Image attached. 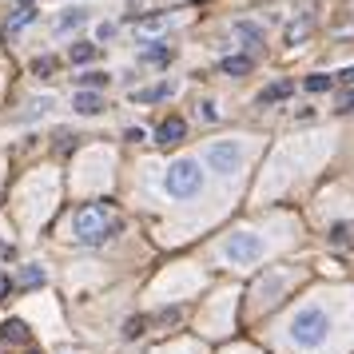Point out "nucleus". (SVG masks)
Here are the masks:
<instances>
[{"label": "nucleus", "mask_w": 354, "mask_h": 354, "mask_svg": "<svg viewBox=\"0 0 354 354\" xmlns=\"http://www.w3.org/2000/svg\"><path fill=\"white\" fill-rule=\"evenodd\" d=\"M28 4H32V0H20V8H28Z\"/></svg>", "instance_id": "cd10ccee"}, {"label": "nucleus", "mask_w": 354, "mask_h": 354, "mask_svg": "<svg viewBox=\"0 0 354 354\" xmlns=\"http://www.w3.org/2000/svg\"><path fill=\"white\" fill-rule=\"evenodd\" d=\"M167 92H171V88L163 84V88H151V92H136V100H140V104H156V100H163Z\"/></svg>", "instance_id": "aec40b11"}, {"label": "nucleus", "mask_w": 354, "mask_h": 354, "mask_svg": "<svg viewBox=\"0 0 354 354\" xmlns=\"http://www.w3.org/2000/svg\"><path fill=\"white\" fill-rule=\"evenodd\" d=\"M28 354H40V351H28Z\"/></svg>", "instance_id": "c85d7f7f"}, {"label": "nucleus", "mask_w": 354, "mask_h": 354, "mask_svg": "<svg viewBox=\"0 0 354 354\" xmlns=\"http://www.w3.org/2000/svg\"><path fill=\"white\" fill-rule=\"evenodd\" d=\"M219 72H223V76H247V72H251V60H247V56H223V60H219Z\"/></svg>", "instance_id": "1a4fd4ad"}, {"label": "nucleus", "mask_w": 354, "mask_h": 354, "mask_svg": "<svg viewBox=\"0 0 354 354\" xmlns=\"http://www.w3.org/2000/svg\"><path fill=\"white\" fill-rule=\"evenodd\" d=\"M32 20H36V8H32V4H28V8H20L17 17H12V20H8V24H4V32L12 36V32H20L24 24H32Z\"/></svg>", "instance_id": "9b49d317"}, {"label": "nucleus", "mask_w": 354, "mask_h": 354, "mask_svg": "<svg viewBox=\"0 0 354 354\" xmlns=\"http://www.w3.org/2000/svg\"><path fill=\"white\" fill-rule=\"evenodd\" d=\"M338 112H354V92H346V96L338 100Z\"/></svg>", "instance_id": "393cba45"}, {"label": "nucleus", "mask_w": 354, "mask_h": 354, "mask_svg": "<svg viewBox=\"0 0 354 354\" xmlns=\"http://www.w3.org/2000/svg\"><path fill=\"white\" fill-rule=\"evenodd\" d=\"M72 108H76V112H80V115H100V112H104V100H100L96 92H80V96H76V104H72Z\"/></svg>", "instance_id": "6e6552de"}, {"label": "nucleus", "mask_w": 354, "mask_h": 354, "mask_svg": "<svg viewBox=\"0 0 354 354\" xmlns=\"http://www.w3.org/2000/svg\"><path fill=\"white\" fill-rule=\"evenodd\" d=\"M80 84L84 88H104V84H108V72H84Z\"/></svg>", "instance_id": "6ab92c4d"}, {"label": "nucleus", "mask_w": 354, "mask_h": 354, "mask_svg": "<svg viewBox=\"0 0 354 354\" xmlns=\"http://www.w3.org/2000/svg\"><path fill=\"white\" fill-rule=\"evenodd\" d=\"M306 28H310V17H303V20H299V24H295V28H290V32H287V40H290V44H299V40H303V32H306Z\"/></svg>", "instance_id": "4be33fe9"}, {"label": "nucleus", "mask_w": 354, "mask_h": 354, "mask_svg": "<svg viewBox=\"0 0 354 354\" xmlns=\"http://www.w3.org/2000/svg\"><path fill=\"white\" fill-rule=\"evenodd\" d=\"M330 243L354 251V219H351V223H335V227H330Z\"/></svg>", "instance_id": "9d476101"}, {"label": "nucleus", "mask_w": 354, "mask_h": 354, "mask_svg": "<svg viewBox=\"0 0 354 354\" xmlns=\"http://www.w3.org/2000/svg\"><path fill=\"white\" fill-rule=\"evenodd\" d=\"M163 24H167V20H163V17H151V20H140V24H136V32H140V36H151V32H160Z\"/></svg>", "instance_id": "a211bd4d"}, {"label": "nucleus", "mask_w": 354, "mask_h": 354, "mask_svg": "<svg viewBox=\"0 0 354 354\" xmlns=\"http://www.w3.org/2000/svg\"><path fill=\"white\" fill-rule=\"evenodd\" d=\"M72 223H76V239L96 247V243H108L115 231H120V215L112 211L108 199H100V203H84Z\"/></svg>", "instance_id": "f03ea898"}, {"label": "nucleus", "mask_w": 354, "mask_h": 354, "mask_svg": "<svg viewBox=\"0 0 354 354\" xmlns=\"http://www.w3.org/2000/svg\"><path fill=\"white\" fill-rule=\"evenodd\" d=\"M84 17H88V12H80V8H72V12H68V17L60 20V24H56V32H68V28H76V24H84Z\"/></svg>", "instance_id": "dca6fc26"}, {"label": "nucleus", "mask_w": 354, "mask_h": 354, "mask_svg": "<svg viewBox=\"0 0 354 354\" xmlns=\"http://www.w3.org/2000/svg\"><path fill=\"white\" fill-rule=\"evenodd\" d=\"M183 136H187V124H183L179 115H167L160 128H156V144H160V147H176Z\"/></svg>", "instance_id": "423d86ee"}, {"label": "nucleus", "mask_w": 354, "mask_h": 354, "mask_svg": "<svg viewBox=\"0 0 354 354\" xmlns=\"http://www.w3.org/2000/svg\"><path fill=\"white\" fill-rule=\"evenodd\" d=\"M8 290H12V279L0 271V299H8Z\"/></svg>", "instance_id": "a878e982"}, {"label": "nucleus", "mask_w": 354, "mask_h": 354, "mask_svg": "<svg viewBox=\"0 0 354 354\" xmlns=\"http://www.w3.org/2000/svg\"><path fill=\"white\" fill-rule=\"evenodd\" d=\"M144 326H147V319H131L128 326H124V335H128V338H140V335H144Z\"/></svg>", "instance_id": "5701e85b"}, {"label": "nucleus", "mask_w": 354, "mask_h": 354, "mask_svg": "<svg viewBox=\"0 0 354 354\" xmlns=\"http://www.w3.org/2000/svg\"><path fill=\"white\" fill-rule=\"evenodd\" d=\"M235 28H239V36H247V40H259V28H255V24H247V20H243V24H235Z\"/></svg>", "instance_id": "b1692460"}, {"label": "nucleus", "mask_w": 354, "mask_h": 354, "mask_svg": "<svg viewBox=\"0 0 354 354\" xmlns=\"http://www.w3.org/2000/svg\"><path fill=\"white\" fill-rule=\"evenodd\" d=\"M163 187L167 195H176V199H192V195L203 192V167L195 160H179L167 167V179H163Z\"/></svg>", "instance_id": "7ed1b4c3"}, {"label": "nucleus", "mask_w": 354, "mask_h": 354, "mask_svg": "<svg viewBox=\"0 0 354 354\" xmlns=\"http://www.w3.org/2000/svg\"><path fill=\"white\" fill-rule=\"evenodd\" d=\"M290 96V84L287 80H279V84H271V88H263L259 92V104H271V100H287Z\"/></svg>", "instance_id": "f8f14e48"}, {"label": "nucleus", "mask_w": 354, "mask_h": 354, "mask_svg": "<svg viewBox=\"0 0 354 354\" xmlns=\"http://www.w3.org/2000/svg\"><path fill=\"white\" fill-rule=\"evenodd\" d=\"M330 76H322V72H315V76H306V92H326V88H330Z\"/></svg>", "instance_id": "f3484780"}, {"label": "nucleus", "mask_w": 354, "mask_h": 354, "mask_svg": "<svg viewBox=\"0 0 354 354\" xmlns=\"http://www.w3.org/2000/svg\"><path fill=\"white\" fill-rule=\"evenodd\" d=\"M207 163L219 171V176H235L243 163V147L235 144V140H219V144L207 147Z\"/></svg>", "instance_id": "20e7f679"}, {"label": "nucleus", "mask_w": 354, "mask_h": 354, "mask_svg": "<svg viewBox=\"0 0 354 354\" xmlns=\"http://www.w3.org/2000/svg\"><path fill=\"white\" fill-rule=\"evenodd\" d=\"M68 56H72V64H88V60L96 56V44H88V40H84V44H72Z\"/></svg>", "instance_id": "4468645a"}, {"label": "nucleus", "mask_w": 354, "mask_h": 354, "mask_svg": "<svg viewBox=\"0 0 354 354\" xmlns=\"http://www.w3.org/2000/svg\"><path fill=\"white\" fill-rule=\"evenodd\" d=\"M227 259H235V263H255V259H263V239H255V235H231V239H227Z\"/></svg>", "instance_id": "39448f33"}, {"label": "nucleus", "mask_w": 354, "mask_h": 354, "mask_svg": "<svg viewBox=\"0 0 354 354\" xmlns=\"http://www.w3.org/2000/svg\"><path fill=\"white\" fill-rule=\"evenodd\" d=\"M335 338V315L326 310L322 303L299 306L287 322V342L303 354H319L326 342Z\"/></svg>", "instance_id": "f257e3e1"}, {"label": "nucleus", "mask_w": 354, "mask_h": 354, "mask_svg": "<svg viewBox=\"0 0 354 354\" xmlns=\"http://www.w3.org/2000/svg\"><path fill=\"white\" fill-rule=\"evenodd\" d=\"M40 283H44V271H40V267H28V271L20 274V287H28V290L40 287Z\"/></svg>", "instance_id": "2eb2a0df"}, {"label": "nucleus", "mask_w": 354, "mask_h": 354, "mask_svg": "<svg viewBox=\"0 0 354 354\" xmlns=\"http://www.w3.org/2000/svg\"><path fill=\"white\" fill-rule=\"evenodd\" d=\"M32 72L36 76H52V72H56V60H52V56H40V60L32 64Z\"/></svg>", "instance_id": "412c9836"}, {"label": "nucleus", "mask_w": 354, "mask_h": 354, "mask_svg": "<svg viewBox=\"0 0 354 354\" xmlns=\"http://www.w3.org/2000/svg\"><path fill=\"white\" fill-rule=\"evenodd\" d=\"M0 338H4V342H28V322L24 319H8L4 326H0Z\"/></svg>", "instance_id": "0eeeda50"}, {"label": "nucleus", "mask_w": 354, "mask_h": 354, "mask_svg": "<svg viewBox=\"0 0 354 354\" xmlns=\"http://www.w3.org/2000/svg\"><path fill=\"white\" fill-rule=\"evenodd\" d=\"M140 60H144V64H167V60H171V52L163 48V44H151V48H144Z\"/></svg>", "instance_id": "ddd939ff"}, {"label": "nucleus", "mask_w": 354, "mask_h": 354, "mask_svg": "<svg viewBox=\"0 0 354 354\" xmlns=\"http://www.w3.org/2000/svg\"><path fill=\"white\" fill-rule=\"evenodd\" d=\"M338 80H342V84H354V68H342V72H338Z\"/></svg>", "instance_id": "bb28decb"}]
</instances>
